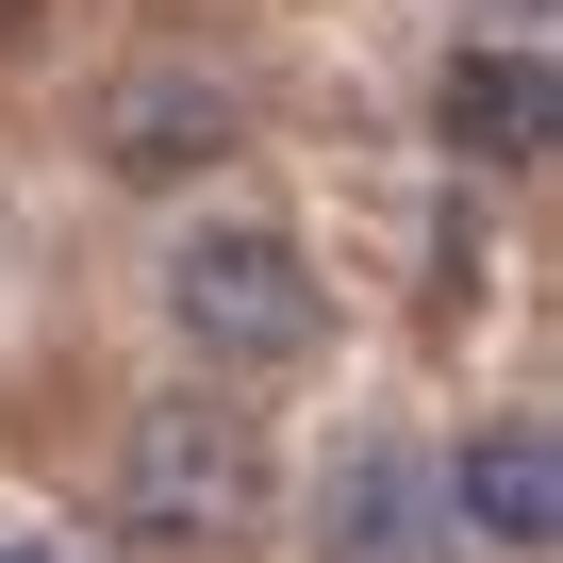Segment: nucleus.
<instances>
[{"mask_svg": "<svg viewBox=\"0 0 563 563\" xmlns=\"http://www.w3.org/2000/svg\"><path fill=\"white\" fill-rule=\"evenodd\" d=\"M166 332H183V365L232 398V382H282V365L332 349V282H316V249L282 232V216H199V232L166 249Z\"/></svg>", "mask_w": 563, "mask_h": 563, "instance_id": "nucleus-1", "label": "nucleus"}, {"mask_svg": "<svg viewBox=\"0 0 563 563\" xmlns=\"http://www.w3.org/2000/svg\"><path fill=\"white\" fill-rule=\"evenodd\" d=\"M249 530H265V431H249L216 382L150 398V415L117 431V547H133V563H232Z\"/></svg>", "mask_w": 563, "mask_h": 563, "instance_id": "nucleus-2", "label": "nucleus"}, {"mask_svg": "<svg viewBox=\"0 0 563 563\" xmlns=\"http://www.w3.org/2000/svg\"><path fill=\"white\" fill-rule=\"evenodd\" d=\"M431 133H448L464 183H530V166L563 150V84H547V51H530V34H464V51L431 67Z\"/></svg>", "mask_w": 563, "mask_h": 563, "instance_id": "nucleus-3", "label": "nucleus"}, {"mask_svg": "<svg viewBox=\"0 0 563 563\" xmlns=\"http://www.w3.org/2000/svg\"><path fill=\"white\" fill-rule=\"evenodd\" d=\"M249 150V100L216 84V67H117L100 84V166L133 183V199H183V183H216Z\"/></svg>", "mask_w": 563, "mask_h": 563, "instance_id": "nucleus-4", "label": "nucleus"}, {"mask_svg": "<svg viewBox=\"0 0 563 563\" xmlns=\"http://www.w3.org/2000/svg\"><path fill=\"white\" fill-rule=\"evenodd\" d=\"M431 497H448V547L547 563V547H563V431H547V415H481V431L431 464Z\"/></svg>", "mask_w": 563, "mask_h": 563, "instance_id": "nucleus-5", "label": "nucleus"}, {"mask_svg": "<svg viewBox=\"0 0 563 563\" xmlns=\"http://www.w3.org/2000/svg\"><path fill=\"white\" fill-rule=\"evenodd\" d=\"M316 563H464L448 547V497H431V448L349 431L332 481H316Z\"/></svg>", "mask_w": 563, "mask_h": 563, "instance_id": "nucleus-6", "label": "nucleus"}, {"mask_svg": "<svg viewBox=\"0 0 563 563\" xmlns=\"http://www.w3.org/2000/svg\"><path fill=\"white\" fill-rule=\"evenodd\" d=\"M0 563H84V547L67 530H0Z\"/></svg>", "mask_w": 563, "mask_h": 563, "instance_id": "nucleus-7", "label": "nucleus"}, {"mask_svg": "<svg viewBox=\"0 0 563 563\" xmlns=\"http://www.w3.org/2000/svg\"><path fill=\"white\" fill-rule=\"evenodd\" d=\"M481 18H547V0H481Z\"/></svg>", "mask_w": 563, "mask_h": 563, "instance_id": "nucleus-8", "label": "nucleus"}, {"mask_svg": "<svg viewBox=\"0 0 563 563\" xmlns=\"http://www.w3.org/2000/svg\"><path fill=\"white\" fill-rule=\"evenodd\" d=\"M0 18H34V0H0Z\"/></svg>", "mask_w": 563, "mask_h": 563, "instance_id": "nucleus-9", "label": "nucleus"}]
</instances>
